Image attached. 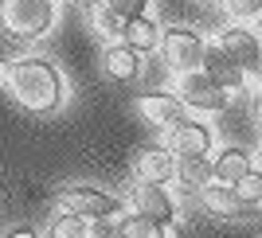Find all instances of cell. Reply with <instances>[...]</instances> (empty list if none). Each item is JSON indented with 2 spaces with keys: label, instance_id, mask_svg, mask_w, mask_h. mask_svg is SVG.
I'll list each match as a JSON object with an SVG mask.
<instances>
[{
  "label": "cell",
  "instance_id": "1",
  "mask_svg": "<svg viewBox=\"0 0 262 238\" xmlns=\"http://www.w3.org/2000/svg\"><path fill=\"white\" fill-rule=\"evenodd\" d=\"M12 102L35 117H47V113H59L67 102V78L63 70L47 59H12L8 66V86Z\"/></svg>",
  "mask_w": 262,
  "mask_h": 238
},
{
  "label": "cell",
  "instance_id": "2",
  "mask_svg": "<svg viewBox=\"0 0 262 238\" xmlns=\"http://www.w3.org/2000/svg\"><path fill=\"white\" fill-rule=\"evenodd\" d=\"M0 28L16 43H39L55 28V0H4Z\"/></svg>",
  "mask_w": 262,
  "mask_h": 238
},
{
  "label": "cell",
  "instance_id": "3",
  "mask_svg": "<svg viewBox=\"0 0 262 238\" xmlns=\"http://www.w3.org/2000/svg\"><path fill=\"white\" fill-rule=\"evenodd\" d=\"M161 59L164 66L172 70V75H184V70H196V66H204V51H208V43L200 39L196 28H188V23H168L161 32Z\"/></svg>",
  "mask_w": 262,
  "mask_h": 238
},
{
  "label": "cell",
  "instance_id": "4",
  "mask_svg": "<svg viewBox=\"0 0 262 238\" xmlns=\"http://www.w3.org/2000/svg\"><path fill=\"white\" fill-rule=\"evenodd\" d=\"M188 109H196V113H223L231 102V94L219 86L215 78L196 66V70H184V75H176V90H172Z\"/></svg>",
  "mask_w": 262,
  "mask_h": 238
},
{
  "label": "cell",
  "instance_id": "5",
  "mask_svg": "<svg viewBox=\"0 0 262 238\" xmlns=\"http://www.w3.org/2000/svg\"><path fill=\"white\" fill-rule=\"evenodd\" d=\"M59 207H63V211H75V215H82V219H118V215H125L121 195H110V192L90 187V184L59 187Z\"/></svg>",
  "mask_w": 262,
  "mask_h": 238
},
{
  "label": "cell",
  "instance_id": "6",
  "mask_svg": "<svg viewBox=\"0 0 262 238\" xmlns=\"http://www.w3.org/2000/svg\"><path fill=\"white\" fill-rule=\"evenodd\" d=\"M129 172L141 184H168L176 180V152L168 145H141L129 160Z\"/></svg>",
  "mask_w": 262,
  "mask_h": 238
},
{
  "label": "cell",
  "instance_id": "7",
  "mask_svg": "<svg viewBox=\"0 0 262 238\" xmlns=\"http://www.w3.org/2000/svg\"><path fill=\"white\" fill-rule=\"evenodd\" d=\"M98 63H102V75H106L110 82H118V86H129V82H137V75H141V51L129 47L125 39L106 43Z\"/></svg>",
  "mask_w": 262,
  "mask_h": 238
},
{
  "label": "cell",
  "instance_id": "8",
  "mask_svg": "<svg viewBox=\"0 0 262 238\" xmlns=\"http://www.w3.org/2000/svg\"><path fill=\"white\" fill-rule=\"evenodd\" d=\"M137 109H141V117L153 125V129H176L180 121H188V106L180 102L176 94H141L137 98Z\"/></svg>",
  "mask_w": 262,
  "mask_h": 238
},
{
  "label": "cell",
  "instance_id": "9",
  "mask_svg": "<svg viewBox=\"0 0 262 238\" xmlns=\"http://www.w3.org/2000/svg\"><path fill=\"white\" fill-rule=\"evenodd\" d=\"M215 43L223 47L247 75L258 70V63H262V35L258 32H251V28H223Z\"/></svg>",
  "mask_w": 262,
  "mask_h": 238
},
{
  "label": "cell",
  "instance_id": "10",
  "mask_svg": "<svg viewBox=\"0 0 262 238\" xmlns=\"http://www.w3.org/2000/svg\"><path fill=\"white\" fill-rule=\"evenodd\" d=\"M129 203H133V211L157 219V223H164V227L176 223V203H172V195L164 192V184H141V180H137L133 192H129Z\"/></svg>",
  "mask_w": 262,
  "mask_h": 238
},
{
  "label": "cell",
  "instance_id": "11",
  "mask_svg": "<svg viewBox=\"0 0 262 238\" xmlns=\"http://www.w3.org/2000/svg\"><path fill=\"white\" fill-rule=\"evenodd\" d=\"M168 149L176 152V156H208L211 145H215V133H211V125H204V121H180L176 129H168Z\"/></svg>",
  "mask_w": 262,
  "mask_h": 238
},
{
  "label": "cell",
  "instance_id": "12",
  "mask_svg": "<svg viewBox=\"0 0 262 238\" xmlns=\"http://www.w3.org/2000/svg\"><path fill=\"white\" fill-rule=\"evenodd\" d=\"M204 70H208L211 78H215L219 86L227 90V94H235V90H243V82H247V70H243L235 59H231L227 51L219 43H211L208 51H204Z\"/></svg>",
  "mask_w": 262,
  "mask_h": 238
},
{
  "label": "cell",
  "instance_id": "13",
  "mask_svg": "<svg viewBox=\"0 0 262 238\" xmlns=\"http://www.w3.org/2000/svg\"><path fill=\"white\" fill-rule=\"evenodd\" d=\"M211 180H215L211 156H176V187L184 195H200Z\"/></svg>",
  "mask_w": 262,
  "mask_h": 238
},
{
  "label": "cell",
  "instance_id": "14",
  "mask_svg": "<svg viewBox=\"0 0 262 238\" xmlns=\"http://www.w3.org/2000/svg\"><path fill=\"white\" fill-rule=\"evenodd\" d=\"M200 203H204V211H208L211 219H239L243 211H247L239 192L231 184H219V180H211V184L200 192Z\"/></svg>",
  "mask_w": 262,
  "mask_h": 238
},
{
  "label": "cell",
  "instance_id": "15",
  "mask_svg": "<svg viewBox=\"0 0 262 238\" xmlns=\"http://www.w3.org/2000/svg\"><path fill=\"white\" fill-rule=\"evenodd\" d=\"M211 164H215V180H219V184H231V187H235L243 176L254 168V156L243 149V145H227V149L215 152V160H211Z\"/></svg>",
  "mask_w": 262,
  "mask_h": 238
},
{
  "label": "cell",
  "instance_id": "16",
  "mask_svg": "<svg viewBox=\"0 0 262 238\" xmlns=\"http://www.w3.org/2000/svg\"><path fill=\"white\" fill-rule=\"evenodd\" d=\"M161 23H157V16H149V12H141V16H133V20H125V32H121V39L129 47H137L141 55L157 51L161 47Z\"/></svg>",
  "mask_w": 262,
  "mask_h": 238
},
{
  "label": "cell",
  "instance_id": "17",
  "mask_svg": "<svg viewBox=\"0 0 262 238\" xmlns=\"http://www.w3.org/2000/svg\"><path fill=\"white\" fill-rule=\"evenodd\" d=\"M121 238H168V227L157 223V219L141 215V211H133V215H121Z\"/></svg>",
  "mask_w": 262,
  "mask_h": 238
},
{
  "label": "cell",
  "instance_id": "18",
  "mask_svg": "<svg viewBox=\"0 0 262 238\" xmlns=\"http://www.w3.org/2000/svg\"><path fill=\"white\" fill-rule=\"evenodd\" d=\"M86 227H90V219L75 215V211H63V215L51 219L47 238H86Z\"/></svg>",
  "mask_w": 262,
  "mask_h": 238
},
{
  "label": "cell",
  "instance_id": "19",
  "mask_svg": "<svg viewBox=\"0 0 262 238\" xmlns=\"http://www.w3.org/2000/svg\"><path fill=\"white\" fill-rule=\"evenodd\" d=\"M94 28H98V35H106L110 43H114V39H121V32H125V20L110 8L106 0H98V4H94Z\"/></svg>",
  "mask_w": 262,
  "mask_h": 238
},
{
  "label": "cell",
  "instance_id": "20",
  "mask_svg": "<svg viewBox=\"0 0 262 238\" xmlns=\"http://www.w3.org/2000/svg\"><path fill=\"white\" fill-rule=\"evenodd\" d=\"M235 192H239V199L247 207H258L262 203V168H251V172L235 184Z\"/></svg>",
  "mask_w": 262,
  "mask_h": 238
},
{
  "label": "cell",
  "instance_id": "21",
  "mask_svg": "<svg viewBox=\"0 0 262 238\" xmlns=\"http://www.w3.org/2000/svg\"><path fill=\"white\" fill-rule=\"evenodd\" d=\"M219 4H223V12H227L231 20H239V23L262 16V0H219Z\"/></svg>",
  "mask_w": 262,
  "mask_h": 238
},
{
  "label": "cell",
  "instance_id": "22",
  "mask_svg": "<svg viewBox=\"0 0 262 238\" xmlns=\"http://www.w3.org/2000/svg\"><path fill=\"white\" fill-rule=\"evenodd\" d=\"M118 219H90L86 238H121V223H118Z\"/></svg>",
  "mask_w": 262,
  "mask_h": 238
},
{
  "label": "cell",
  "instance_id": "23",
  "mask_svg": "<svg viewBox=\"0 0 262 238\" xmlns=\"http://www.w3.org/2000/svg\"><path fill=\"white\" fill-rule=\"evenodd\" d=\"M110 8L118 12L121 20H133V16H141V12H149V0H106Z\"/></svg>",
  "mask_w": 262,
  "mask_h": 238
},
{
  "label": "cell",
  "instance_id": "24",
  "mask_svg": "<svg viewBox=\"0 0 262 238\" xmlns=\"http://www.w3.org/2000/svg\"><path fill=\"white\" fill-rule=\"evenodd\" d=\"M4 238H39V234H35L32 227H12L8 234H4Z\"/></svg>",
  "mask_w": 262,
  "mask_h": 238
},
{
  "label": "cell",
  "instance_id": "25",
  "mask_svg": "<svg viewBox=\"0 0 262 238\" xmlns=\"http://www.w3.org/2000/svg\"><path fill=\"white\" fill-rule=\"evenodd\" d=\"M8 66H12V59H0V86H8Z\"/></svg>",
  "mask_w": 262,
  "mask_h": 238
},
{
  "label": "cell",
  "instance_id": "26",
  "mask_svg": "<svg viewBox=\"0 0 262 238\" xmlns=\"http://www.w3.org/2000/svg\"><path fill=\"white\" fill-rule=\"evenodd\" d=\"M254 168H262V145H258V152H254Z\"/></svg>",
  "mask_w": 262,
  "mask_h": 238
},
{
  "label": "cell",
  "instance_id": "27",
  "mask_svg": "<svg viewBox=\"0 0 262 238\" xmlns=\"http://www.w3.org/2000/svg\"><path fill=\"white\" fill-rule=\"evenodd\" d=\"M254 75H258V82H262V63H258V70H254Z\"/></svg>",
  "mask_w": 262,
  "mask_h": 238
},
{
  "label": "cell",
  "instance_id": "28",
  "mask_svg": "<svg viewBox=\"0 0 262 238\" xmlns=\"http://www.w3.org/2000/svg\"><path fill=\"white\" fill-rule=\"evenodd\" d=\"M258 35H262V16H258Z\"/></svg>",
  "mask_w": 262,
  "mask_h": 238
}]
</instances>
